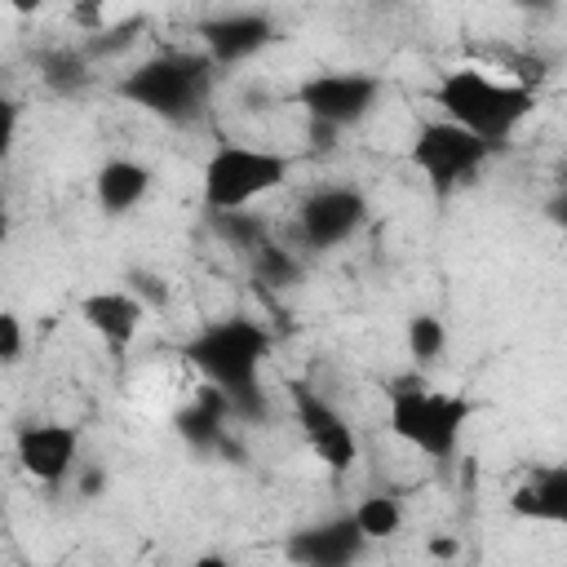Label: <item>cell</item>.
<instances>
[{"mask_svg": "<svg viewBox=\"0 0 567 567\" xmlns=\"http://www.w3.org/2000/svg\"><path fill=\"white\" fill-rule=\"evenodd\" d=\"M213 58L199 49H168V53H155L146 62H137L133 71L120 75L115 93L128 102V106H142L146 115L155 120H168V124H190L204 115L208 106V93H213Z\"/></svg>", "mask_w": 567, "mask_h": 567, "instance_id": "cell-3", "label": "cell"}, {"mask_svg": "<svg viewBox=\"0 0 567 567\" xmlns=\"http://www.w3.org/2000/svg\"><path fill=\"white\" fill-rule=\"evenodd\" d=\"M75 474H80V492H84V496H93V492L106 483V474H102V470H75Z\"/></svg>", "mask_w": 567, "mask_h": 567, "instance_id": "cell-24", "label": "cell"}, {"mask_svg": "<svg viewBox=\"0 0 567 567\" xmlns=\"http://www.w3.org/2000/svg\"><path fill=\"white\" fill-rule=\"evenodd\" d=\"M9 4V13H18V18H31V13H40L49 0H4Z\"/></svg>", "mask_w": 567, "mask_h": 567, "instance_id": "cell-25", "label": "cell"}, {"mask_svg": "<svg viewBox=\"0 0 567 567\" xmlns=\"http://www.w3.org/2000/svg\"><path fill=\"white\" fill-rule=\"evenodd\" d=\"M545 221L567 235V182H558V190L545 199Z\"/></svg>", "mask_w": 567, "mask_h": 567, "instance_id": "cell-22", "label": "cell"}, {"mask_svg": "<svg viewBox=\"0 0 567 567\" xmlns=\"http://www.w3.org/2000/svg\"><path fill=\"white\" fill-rule=\"evenodd\" d=\"M270 332L248 319V315H226L204 323L190 341H186V359L199 368L204 381H213L217 390L230 394L235 412L248 421L266 416V390H261V368L270 359Z\"/></svg>", "mask_w": 567, "mask_h": 567, "instance_id": "cell-1", "label": "cell"}, {"mask_svg": "<svg viewBox=\"0 0 567 567\" xmlns=\"http://www.w3.org/2000/svg\"><path fill=\"white\" fill-rule=\"evenodd\" d=\"M146 195H151V168L142 159L111 155L106 164H97V173H93V199H97V208L106 217L133 213Z\"/></svg>", "mask_w": 567, "mask_h": 567, "instance_id": "cell-15", "label": "cell"}, {"mask_svg": "<svg viewBox=\"0 0 567 567\" xmlns=\"http://www.w3.org/2000/svg\"><path fill=\"white\" fill-rule=\"evenodd\" d=\"M292 173V159L270 146H248V142H221L204 168H199V190L208 213H230V208H252L261 195L279 190Z\"/></svg>", "mask_w": 567, "mask_h": 567, "instance_id": "cell-5", "label": "cell"}, {"mask_svg": "<svg viewBox=\"0 0 567 567\" xmlns=\"http://www.w3.org/2000/svg\"><path fill=\"white\" fill-rule=\"evenodd\" d=\"M563 182H567V168H563Z\"/></svg>", "mask_w": 567, "mask_h": 567, "instance_id": "cell-26", "label": "cell"}, {"mask_svg": "<svg viewBox=\"0 0 567 567\" xmlns=\"http://www.w3.org/2000/svg\"><path fill=\"white\" fill-rule=\"evenodd\" d=\"M403 337H408V354H412L416 363H434V359L447 350V328H443V319L430 315V310L412 315Z\"/></svg>", "mask_w": 567, "mask_h": 567, "instance_id": "cell-19", "label": "cell"}, {"mask_svg": "<svg viewBox=\"0 0 567 567\" xmlns=\"http://www.w3.org/2000/svg\"><path fill=\"white\" fill-rule=\"evenodd\" d=\"M350 514H354L359 532L368 536V545L372 540H394L403 532V501L394 492H368L363 501H354Z\"/></svg>", "mask_w": 567, "mask_h": 567, "instance_id": "cell-16", "label": "cell"}, {"mask_svg": "<svg viewBox=\"0 0 567 567\" xmlns=\"http://www.w3.org/2000/svg\"><path fill=\"white\" fill-rule=\"evenodd\" d=\"M434 106L465 124L470 133H478L483 142H492L496 151L514 142V133L527 124V115L536 111V93L523 80H492L478 66H452L439 75V84L430 89Z\"/></svg>", "mask_w": 567, "mask_h": 567, "instance_id": "cell-2", "label": "cell"}, {"mask_svg": "<svg viewBox=\"0 0 567 567\" xmlns=\"http://www.w3.org/2000/svg\"><path fill=\"white\" fill-rule=\"evenodd\" d=\"M518 13H532V18H545V13H554L558 9V0H509Z\"/></svg>", "mask_w": 567, "mask_h": 567, "instance_id": "cell-23", "label": "cell"}, {"mask_svg": "<svg viewBox=\"0 0 567 567\" xmlns=\"http://www.w3.org/2000/svg\"><path fill=\"white\" fill-rule=\"evenodd\" d=\"M492 155H496L492 142H483L478 133H470L465 124H456V120H447V115L425 120V124L412 133V146H408L412 168L425 177V186H430L439 199H447V195H456L461 186H470V182L483 173V164H487Z\"/></svg>", "mask_w": 567, "mask_h": 567, "instance_id": "cell-6", "label": "cell"}, {"mask_svg": "<svg viewBox=\"0 0 567 567\" xmlns=\"http://www.w3.org/2000/svg\"><path fill=\"white\" fill-rule=\"evenodd\" d=\"M244 257H248L252 275H257L261 284H270V288H288V284H297V279H301V261L292 257V248L275 244L270 235H261Z\"/></svg>", "mask_w": 567, "mask_h": 567, "instance_id": "cell-17", "label": "cell"}, {"mask_svg": "<svg viewBox=\"0 0 567 567\" xmlns=\"http://www.w3.org/2000/svg\"><path fill=\"white\" fill-rule=\"evenodd\" d=\"M284 394H288L292 421H297V430H301L310 456H315L323 470H332V474L354 470V461H359V434H354L350 416H346L319 385H310V381H301V377L284 381Z\"/></svg>", "mask_w": 567, "mask_h": 567, "instance_id": "cell-7", "label": "cell"}, {"mask_svg": "<svg viewBox=\"0 0 567 567\" xmlns=\"http://www.w3.org/2000/svg\"><path fill=\"white\" fill-rule=\"evenodd\" d=\"M22 346H27V337H22V319H18L13 310H4V315H0V359L13 368V363L22 359Z\"/></svg>", "mask_w": 567, "mask_h": 567, "instance_id": "cell-20", "label": "cell"}, {"mask_svg": "<svg viewBox=\"0 0 567 567\" xmlns=\"http://www.w3.org/2000/svg\"><path fill=\"white\" fill-rule=\"evenodd\" d=\"M80 319L111 350H128L146 319V301L133 288H97V292L80 297Z\"/></svg>", "mask_w": 567, "mask_h": 567, "instance_id": "cell-13", "label": "cell"}, {"mask_svg": "<svg viewBox=\"0 0 567 567\" xmlns=\"http://www.w3.org/2000/svg\"><path fill=\"white\" fill-rule=\"evenodd\" d=\"M474 416V403L452 390H434L421 377H403L385 390V425L399 443L430 461H452L461 447V434Z\"/></svg>", "mask_w": 567, "mask_h": 567, "instance_id": "cell-4", "label": "cell"}, {"mask_svg": "<svg viewBox=\"0 0 567 567\" xmlns=\"http://www.w3.org/2000/svg\"><path fill=\"white\" fill-rule=\"evenodd\" d=\"M199 40H204V53L217 66H235V62L257 58L266 44H275L279 40V27L261 9H230V13L204 18L199 22Z\"/></svg>", "mask_w": 567, "mask_h": 567, "instance_id": "cell-11", "label": "cell"}, {"mask_svg": "<svg viewBox=\"0 0 567 567\" xmlns=\"http://www.w3.org/2000/svg\"><path fill=\"white\" fill-rule=\"evenodd\" d=\"M509 509L518 518H527V523L567 527V461L527 470L523 483L509 492Z\"/></svg>", "mask_w": 567, "mask_h": 567, "instance_id": "cell-14", "label": "cell"}, {"mask_svg": "<svg viewBox=\"0 0 567 567\" xmlns=\"http://www.w3.org/2000/svg\"><path fill=\"white\" fill-rule=\"evenodd\" d=\"M128 284H133V292H137L146 306H164V301H168L164 279H159V275H151V270H133V275H128Z\"/></svg>", "mask_w": 567, "mask_h": 567, "instance_id": "cell-21", "label": "cell"}, {"mask_svg": "<svg viewBox=\"0 0 567 567\" xmlns=\"http://www.w3.org/2000/svg\"><path fill=\"white\" fill-rule=\"evenodd\" d=\"M13 456L27 478L58 487L80 470V430L66 421H31L13 434Z\"/></svg>", "mask_w": 567, "mask_h": 567, "instance_id": "cell-10", "label": "cell"}, {"mask_svg": "<svg viewBox=\"0 0 567 567\" xmlns=\"http://www.w3.org/2000/svg\"><path fill=\"white\" fill-rule=\"evenodd\" d=\"M368 221V199L359 186H319L301 199L297 208V235L306 248L315 252H328V248H341L346 239H354Z\"/></svg>", "mask_w": 567, "mask_h": 567, "instance_id": "cell-9", "label": "cell"}, {"mask_svg": "<svg viewBox=\"0 0 567 567\" xmlns=\"http://www.w3.org/2000/svg\"><path fill=\"white\" fill-rule=\"evenodd\" d=\"M292 102L319 124L354 128L381 102V75H372V71H319V75L297 84Z\"/></svg>", "mask_w": 567, "mask_h": 567, "instance_id": "cell-8", "label": "cell"}, {"mask_svg": "<svg viewBox=\"0 0 567 567\" xmlns=\"http://www.w3.org/2000/svg\"><path fill=\"white\" fill-rule=\"evenodd\" d=\"M363 549H368V536L359 532L354 514H337V518L297 527V532L284 540V554H288L292 563H301V567H346V563H354Z\"/></svg>", "mask_w": 567, "mask_h": 567, "instance_id": "cell-12", "label": "cell"}, {"mask_svg": "<svg viewBox=\"0 0 567 567\" xmlns=\"http://www.w3.org/2000/svg\"><path fill=\"white\" fill-rule=\"evenodd\" d=\"M89 49H53L40 58V80L53 89V93H80L89 84Z\"/></svg>", "mask_w": 567, "mask_h": 567, "instance_id": "cell-18", "label": "cell"}]
</instances>
